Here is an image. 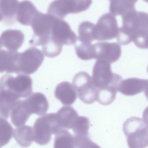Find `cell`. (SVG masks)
<instances>
[{
    "mask_svg": "<svg viewBox=\"0 0 148 148\" xmlns=\"http://www.w3.org/2000/svg\"><path fill=\"white\" fill-rule=\"evenodd\" d=\"M13 136L20 146L28 147L34 140L33 127L27 125L18 127L14 130Z\"/></svg>",
    "mask_w": 148,
    "mask_h": 148,
    "instance_id": "obj_22",
    "label": "cell"
},
{
    "mask_svg": "<svg viewBox=\"0 0 148 148\" xmlns=\"http://www.w3.org/2000/svg\"><path fill=\"white\" fill-rule=\"evenodd\" d=\"M0 140L1 147L7 144L13 136L14 130L6 119L0 118Z\"/></svg>",
    "mask_w": 148,
    "mask_h": 148,
    "instance_id": "obj_27",
    "label": "cell"
},
{
    "mask_svg": "<svg viewBox=\"0 0 148 148\" xmlns=\"http://www.w3.org/2000/svg\"><path fill=\"white\" fill-rule=\"evenodd\" d=\"M73 137L76 148H101L91 140L89 136L74 135Z\"/></svg>",
    "mask_w": 148,
    "mask_h": 148,
    "instance_id": "obj_29",
    "label": "cell"
},
{
    "mask_svg": "<svg viewBox=\"0 0 148 148\" xmlns=\"http://www.w3.org/2000/svg\"><path fill=\"white\" fill-rule=\"evenodd\" d=\"M123 130L129 148H145L148 146V126L140 117L133 116L127 119Z\"/></svg>",
    "mask_w": 148,
    "mask_h": 148,
    "instance_id": "obj_3",
    "label": "cell"
},
{
    "mask_svg": "<svg viewBox=\"0 0 148 148\" xmlns=\"http://www.w3.org/2000/svg\"><path fill=\"white\" fill-rule=\"evenodd\" d=\"M25 100L32 114L42 115L46 113L48 109V101L45 96L41 93H32Z\"/></svg>",
    "mask_w": 148,
    "mask_h": 148,
    "instance_id": "obj_18",
    "label": "cell"
},
{
    "mask_svg": "<svg viewBox=\"0 0 148 148\" xmlns=\"http://www.w3.org/2000/svg\"><path fill=\"white\" fill-rule=\"evenodd\" d=\"M134 42L135 44L139 48H148V32L144 36L136 39Z\"/></svg>",
    "mask_w": 148,
    "mask_h": 148,
    "instance_id": "obj_30",
    "label": "cell"
},
{
    "mask_svg": "<svg viewBox=\"0 0 148 148\" xmlns=\"http://www.w3.org/2000/svg\"><path fill=\"white\" fill-rule=\"evenodd\" d=\"M39 12L31 1L24 0L20 1L17 11L16 21L22 25L31 26L33 21Z\"/></svg>",
    "mask_w": 148,
    "mask_h": 148,
    "instance_id": "obj_15",
    "label": "cell"
},
{
    "mask_svg": "<svg viewBox=\"0 0 148 148\" xmlns=\"http://www.w3.org/2000/svg\"><path fill=\"white\" fill-rule=\"evenodd\" d=\"M148 85V79L128 78L122 81L118 91L126 96H133L144 91Z\"/></svg>",
    "mask_w": 148,
    "mask_h": 148,
    "instance_id": "obj_16",
    "label": "cell"
},
{
    "mask_svg": "<svg viewBox=\"0 0 148 148\" xmlns=\"http://www.w3.org/2000/svg\"><path fill=\"white\" fill-rule=\"evenodd\" d=\"M54 148H75L73 136L66 129H61L55 134Z\"/></svg>",
    "mask_w": 148,
    "mask_h": 148,
    "instance_id": "obj_25",
    "label": "cell"
},
{
    "mask_svg": "<svg viewBox=\"0 0 148 148\" xmlns=\"http://www.w3.org/2000/svg\"><path fill=\"white\" fill-rule=\"evenodd\" d=\"M91 77L98 89L111 88L118 91L122 80L120 75L112 72L110 63L101 60H97L95 63Z\"/></svg>",
    "mask_w": 148,
    "mask_h": 148,
    "instance_id": "obj_4",
    "label": "cell"
},
{
    "mask_svg": "<svg viewBox=\"0 0 148 148\" xmlns=\"http://www.w3.org/2000/svg\"><path fill=\"white\" fill-rule=\"evenodd\" d=\"M19 3L17 0H0V21L7 25L14 23Z\"/></svg>",
    "mask_w": 148,
    "mask_h": 148,
    "instance_id": "obj_19",
    "label": "cell"
},
{
    "mask_svg": "<svg viewBox=\"0 0 148 148\" xmlns=\"http://www.w3.org/2000/svg\"><path fill=\"white\" fill-rule=\"evenodd\" d=\"M55 17L40 12L33 21L31 26L34 34L29 42L31 46H42L50 38L52 26Z\"/></svg>",
    "mask_w": 148,
    "mask_h": 148,
    "instance_id": "obj_6",
    "label": "cell"
},
{
    "mask_svg": "<svg viewBox=\"0 0 148 148\" xmlns=\"http://www.w3.org/2000/svg\"><path fill=\"white\" fill-rule=\"evenodd\" d=\"M44 56L39 49L31 47L20 53L19 74H31L35 72L42 63Z\"/></svg>",
    "mask_w": 148,
    "mask_h": 148,
    "instance_id": "obj_9",
    "label": "cell"
},
{
    "mask_svg": "<svg viewBox=\"0 0 148 148\" xmlns=\"http://www.w3.org/2000/svg\"><path fill=\"white\" fill-rule=\"evenodd\" d=\"M20 53L17 51L1 49L0 71L19 74V61Z\"/></svg>",
    "mask_w": 148,
    "mask_h": 148,
    "instance_id": "obj_14",
    "label": "cell"
},
{
    "mask_svg": "<svg viewBox=\"0 0 148 148\" xmlns=\"http://www.w3.org/2000/svg\"><path fill=\"white\" fill-rule=\"evenodd\" d=\"M122 25L119 27L117 40L122 45L127 44L148 32V13L131 11L123 16Z\"/></svg>",
    "mask_w": 148,
    "mask_h": 148,
    "instance_id": "obj_1",
    "label": "cell"
},
{
    "mask_svg": "<svg viewBox=\"0 0 148 148\" xmlns=\"http://www.w3.org/2000/svg\"><path fill=\"white\" fill-rule=\"evenodd\" d=\"M0 93L16 101L32 93V80L29 76L19 74L15 77L5 74L1 78Z\"/></svg>",
    "mask_w": 148,
    "mask_h": 148,
    "instance_id": "obj_2",
    "label": "cell"
},
{
    "mask_svg": "<svg viewBox=\"0 0 148 148\" xmlns=\"http://www.w3.org/2000/svg\"><path fill=\"white\" fill-rule=\"evenodd\" d=\"M146 1H147V2H148V0Z\"/></svg>",
    "mask_w": 148,
    "mask_h": 148,
    "instance_id": "obj_34",
    "label": "cell"
},
{
    "mask_svg": "<svg viewBox=\"0 0 148 148\" xmlns=\"http://www.w3.org/2000/svg\"><path fill=\"white\" fill-rule=\"evenodd\" d=\"M95 58L103 60L110 64L117 61L121 56L120 45L116 42H99L94 44Z\"/></svg>",
    "mask_w": 148,
    "mask_h": 148,
    "instance_id": "obj_12",
    "label": "cell"
},
{
    "mask_svg": "<svg viewBox=\"0 0 148 148\" xmlns=\"http://www.w3.org/2000/svg\"><path fill=\"white\" fill-rule=\"evenodd\" d=\"M34 140L40 145H46L51 139V134H56L62 129L58 122L56 113L46 114L37 118L33 126Z\"/></svg>",
    "mask_w": 148,
    "mask_h": 148,
    "instance_id": "obj_5",
    "label": "cell"
},
{
    "mask_svg": "<svg viewBox=\"0 0 148 148\" xmlns=\"http://www.w3.org/2000/svg\"><path fill=\"white\" fill-rule=\"evenodd\" d=\"M137 0H112L110 1V11L114 16H121L127 13L135 10V4Z\"/></svg>",
    "mask_w": 148,
    "mask_h": 148,
    "instance_id": "obj_23",
    "label": "cell"
},
{
    "mask_svg": "<svg viewBox=\"0 0 148 148\" xmlns=\"http://www.w3.org/2000/svg\"><path fill=\"white\" fill-rule=\"evenodd\" d=\"M147 72H148V65L147 66Z\"/></svg>",
    "mask_w": 148,
    "mask_h": 148,
    "instance_id": "obj_33",
    "label": "cell"
},
{
    "mask_svg": "<svg viewBox=\"0 0 148 148\" xmlns=\"http://www.w3.org/2000/svg\"><path fill=\"white\" fill-rule=\"evenodd\" d=\"M144 93L148 101V85L144 90Z\"/></svg>",
    "mask_w": 148,
    "mask_h": 148,
    "instance_id": "obj_32",
    "label": "cell"
},
{
    "mask_svg": "<svg viewBox=\"0 0 148 148\" xmlns=\"http://www.w3.org/2000/svg\"><path fill=\"white\" fill-rule=\"evenodd\" d=\"M95 25L88 21H84L79 26L78 40L82 43H91L95 40Z\"/></svg>",
    "mask_w": 148,
    "mask_h": 148,
    "instance_id": "obj_24",
    "label": "cell"
},
{
    "mask_svg": "<svg viewBox=\"0 0 148 148\" xmlns=\"http://www.w3.org/2000/svg\"><path fill=\"white\" fill-rule=\"evenodd\" d=\"M72 83L79 98L83 103L90 104L97 101L98 89L87 73L80 71L76 73Z\"/></svg>",
    "mask_w": 148,
    "mask_h": 148,
    "instance_id": "obj_8",
    "label": "cell"
},
{
    "mask_svg": "<svg viewBox=\"0 0 148 148\" xmlns=\"http://www.w3.org/2000/svg\"><path fill=\"white\" fill-rule=\"evenodd\" d=\"M143 121L148 126V106L144 110L142 115Z\"/></svg>",
    "mask_w": 148,
    "mask_h": 148,
    "instance_id": "obj_31",
    "label": "cell"
},
{
    "mask_svg": "<svg viewBox=\"0 0 148 148\" xmlns=\"http://www.w3.org/2000/svg\"><path fill=\"white\" fill-rule=\"evenodd\" d=\"M119 28L115 16L110 13L105 14L100 17L95 25V40H111L116 36Z\"/></svg>",
    "mask_w": 148,
    "mask_h": 148,
    "instance_id": "obj_11",
    "label": "cell"
},
{
    "mask_svg": "<svg viewBox=\"0 0 148 148\" xmlns=\"http://www.w3.org/2000/svg\"><path fill=\"white\" fill-rule=\"evenodd\" d=\"M12 122L15 127L24 125L32 114L24 100H19L10 112Z\"/></svg>",
    "mask_w": 148,
    "mask_h": 148,
    "instance_id": "obj_21",
    "label": "cell"
},
{
    "mask_svg": "<svg viewBox=\"0 0 148 148\" xmlns=\"http://www.w3.org/2000/svg\"><path fill=\"white\" fill-rule=\"evenodd\" d=\"M24 38V34L19 30H6L0 36V48L4 47L8 50L17 51L22 45Z\"/></svg>",
    "mask_w": 148,
    "mask_h": 148,
    "instance_id": "obj_13",
    "label": "cell"
},
{
    "mask_svg": "<svg viewBox=\"0 0 148 148\" xmlns=\"http://www.w3.org/2000/svg\"><path fill=\"white\" fill-rule=\"evenodd\" d=\"M62 46L52 40H49L42 46V50L46 56L53 58L60 53Z\"/></svg>",
    "mask_w": 148,
    "mask_h": 148,
    "instance_id": "obj_28",
    "label": "cell"
},
{
    "mask_svg": "<svg viewBox=\"0 0 148 148\" xmlns=\"http://www.w3.org/2000/svg\"><path fill=\"white\" fill-rule=\"evenodd\" d=\"M59 123L61 128L72 129L78 117L76 110L71 106H63L56 113Z\"/></svg>",
    "mask_w": 148,
    "mask_h": 148,
    "instance_id": "obj_20",
    "label": "cell"
},
{
    "mask_svg": "<svg viewBox=\"0 0 148 148\" xmlns=\"http://www.w3.org/2000/svg\"><path fill=\"white\" fill-rule=\"evenodd\" d=\"M91 0H55L49 5L47 13L63 19L69 14H75L86 10L91 5Z\"/></svg>",
    "mask_w": 148,
    "mask_h": 148,
    "instance_id": "obj_7",
    "label": "cell"
},
{
    "mask_svg": "<svg viewBox=\"0 0 148 148\" xmlns=\"http://www.w3.org/2000/svg\"><path fill=\"white\" fill-rule=\"evenodd\" d=\"M56 98L64 105L73 104L77 97L76 91L73 86L69 82H62L56 86L54 91Z\"/></svg>",
    "mask_w": 148,
    "mask_h": 148,
    "instance_id": "obj_17",
    "label": "cell"
},
{
    "mask_svg": "<svg viewBox=\"0 0 148 148\" xmlns=\"http://www.w3.org/2000/svg\"><path fill=\"white\" fill-rule=\"evenodd\" d=\"M50 39L63 45H75L78 37L69 24L63 19L55 17L50 32Z\"/></svg>",
    "mask_w": 148,
    "mask_h": 148,
    "instance_id": "obj_10",
    "label": "cell"
},
{
    "mask_svg": "<svg viewBox=\"0 0 148 148\" xmlns=\"http://www.w3.org/2000/svg\"><path fill=\"white\" fill-rule=\"evenodd\" d=\"M80 42V44L74 45L76 53L78 57L84 60L95 59V52L94 44Z\"/></svg>",
    "mask_w": 148,
    "mask_h": 148,
    "instance_id": "obj_26",
    "label": "cell"
}]
</instances>
